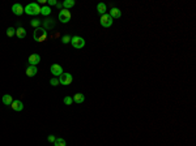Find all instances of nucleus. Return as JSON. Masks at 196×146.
Returning a JSON list of instances; mask_svg holds the SVG:
<instances>
[{"label":"nucleus","instance_id":"39448f33","mask_svg":"<svg viewBox=\"0 0 196 146\" xmlns=\"http://www.w3.org/2000/svg\"><path fill=\"white\" fill-rule=\"evenodd\" d=\"M58 18H59L60 22H63V24H67V22L71 21V12H69L68 9H61L59 12V16H58Z\"/></svg>","mask_w":196,"mask_h":146},{"label":"nucleus","instance_id":"423d86ee","mask_svg":"<svg viewBox=\"0 0 196 146\" xmlns=\"http://www.w3.org/2000/svg\"><path fill=\"white\" fill-rule=\"evenodd\" d=\"M113 21L114 20L110 17L109 13H105L101 16V20H99V22H101V25L103 26V28H110L111 25H113Z\"/></svg>","mask_w":196,"mask_h":146},{"label":"nucleus","instance_id":"1a4fd4ad","mask_svg":"<svg viewBox=\"0 0 196 146\" xmlns=\"http://www.w3.org/2000/svg\"><path fill=\"white\" fill-rule=\"evenodd\" d=\"M54 26H55V22H54V20H51V18H46L45 21H42V28L45 29L46 31L51 30Z\"/></svg>","mask_w":196,"mask_h":146},{"label":"nucleus","instance_id":"a878e982","mask_svg":"<svg viewBox=\"0 0 196 146\" xmlns=\"http://www.w3.org/2000/svg\"><path fill=\"white\" fill-rule=\"evenodd\" d=\"M47 4H48V7H56V4H58V1L56 0H47Z\"/></svg>","mask_w":196,"mask_h":146},{"label":"nucleus","instance_id":"f03ea898","mask_svg":"<svg viewBox=\"0 0 196 146\" xmlns=\"http://www.w3.org/2000/svg\"><path fill=\"white\" fill-rule=\"evenodd\" d=\"M33 38L37 42H45V40L47 39V31H46L42 26H41V28H37L36 30H34Z\"/></svg>","mask_w":196,"mask_h":146},{"label":"nucleus","instance_id":"a211bd4d","mask_svg":"<svg viewBox=\"0 0 196 146\" xmlns=\"http://www.w3.org/2000/svg\"><path fill=\"white\" fill-rule=\"evenodd\" d=\"M16 35L20 38V39H22V38H25L26 37V30L24 28H19V29H16Z\"/></svg>","mask_w":196,"mask_h":146},{"label":"nucleus","instance_id":"f257e3e1","mask_svg":"<svg viewBox=\"0 0 196 146\" xmlns=\"http://www.w3.org/2000/svg\"><path fill=\"white\" fill-rule=\"evenodd\" d=\"M24 12L29 16H37V14H41V7L37 3H30L24 8Z\"/></svg>","mask_w":196,"mask_h":146},{"label":"nucleus","instance_id":"b1692460","mask_svg":"<svg viewBox=\"0 0 196 146\" xmlns=\"http://www.w3.org/2000/svg\"><path fill=\"white\" fill-rule=\"evenodd\" d=\"M61 42H63V45H67V43H71V35H63V38H61Z\"/></svg>","mask_w":196,"mask_h":146},{"label":"nucleus","instance_id":"6e6552de","mask_svg":"<svg viewBox=\"0 0 196 146\" xmlns=\"http://www.w3.org/2000/svg\"><path fill=\"white\" fill-rule=\"evenodd\" d=\"M28 61H29V65H34V67H36L37 64L41 63V56L38 54H33V55H30V56H29Z\"/></svg>","mask_w":196,"mask_h":146},{"label":"nucleus","instance_id":"4be33fe9","mask_svg":"<svg viewBox=\"0 0 196 146\" xmlns=\"http://www.w3.org/2000/svg\"><path fill=\"white\" fill-rule=\"evenodd\" d=\"M64 104H67V106H71V104H73V99L72 97H64Z\"/></svg>","mask_w":196,"mask_h":146},{"label":"nucleus","instance_id":"ddd939ff","mask_svg":"<svg viewBox=\"0 0 196 146\" xmlns=\"http://www.w3.org/2000/svg\"><path fill=\"white\" fill-rule=\"evenodd\" d=\"M38 73V69H37V67H34V65H29L28 68H26V76L28 77H34Z\"/></svg>","mask_w":196,"mask_h":146},{"label":"nucleus","instance_id":"dca6fc26","mask_svg":"<svg viewBox=\"0 0 196 146\" xmlns=\"http://www.w3.org/2000/svg\"><path fill=\"white\" fill-rule=\"evenodd\" d=\"M1 101H3V103H4L5 106H11L12 102H13V98L11 97L9 94H4V95H3V98H1Z\"/></svg>","mask_w":196,"mask_h":146},{"label":"nucleus","instance_id":"f3484780","mask_svg":"<svg viewBox=\"0 0 196 146\" xmlns=\"http://www.w3.org/2000/svg\"><path fill=\"white\" fill-rule=\"evenodd\" d=\"M97 11H98V13L101 14H105L106 13V11H107V7H106V4L105 3H98L97 4Z\"/></svg>","mask_w":196,"mask_h":146},{"label":"nucleus","instance_id":"9b49d317","mask_svg":"<svg viewBox=\"0 0 196 146\" xmlns=\"http://www.w3.org/2000/svg\"><path fill=\"white\" fill-rule=\"evenodd\" d=\"M11 107H12L13 111H17V112H20V111L24 110V104H22L21 101H13L12 104H11Z\"/></svg>","mask_w":196,"mask_h":146},{"label":"nucleus","instance_id":"aec40b11","mask_svg":"<svg viewBox=\"0 0 196 146\" xmlns=\"http://www.w3.org/2000/svg\"><path fill=\"white\" fill-rule=\"evenodd\" d=\"M41 13H42V16H50V14H51V8H50L48 5L41 7Z\"/></svg>","mask_w":196,"mask_h":146},{"label":"nucleus","instance_id":"4468645a","mask_svg":"<svg viewBox=\"0 0 196 146\" xmlns=\"http://www.w3.org/2000/svg\"><path fill=\"white\" fill-rule=\"evenodd\" d=\"M73 102L75 103H77V104H81V103H84V101H85V97H84V94L83 93H76V94L73 95Z\"/></svg>","mask_w":196,"mask_h":146},{"label":"nucleus","instance_id":"f8f14e48","mask_svg":"<svg viewBox=\"0 0 196 146\" xmlns=\"http://www.w3.org/2000/svg\"><path fill=\"white\" fill-rule=\"evenodd\" d=\"M110 17H111V18H119V17H120L122 16V11L120 9H119V8H115V7H114V8H111V11H110Z\"/></svg>","mask_w":196,"mask_h":146},{"label":"nucleus","instance_id":"9d476101","mask_svg":"<svg viewBox=\"0 0 196 146\" xmlns=\"http://www.w3.org/2000/svg\"><path fill=\"white\" fill-rule=\"evenodd\" d=\"M12 12H13V14H16V16H21V14L24 13V7H22L21 4H19V3H16V4L12 5Z\"/></svg>","mask_w":196,"mask_h":146},{"label":"nucleus","instance_id":"0eeeda50","mask_svg":"<svg viewBox=\"0 0 196 146\" xmlns=\"http://www.w3.org/2000/svg\"><path fill=\"white\" fill-rule=\"evenodd\" d=\"M50 71H51V73L55 76V77H59L61 73H63V68H61L59 64H52L51 68H50Z\"/></svg>","mask_w":196,"mask_h":146},{"label":"nucleus","instance_id":"20e7f679","mask_svg":"<svg viewBox=\"0 0 196 146\" xmlns=\"http://www.w3.org/2000/svg\"><path fill=\"white\" fill-rule=\"evenodd\" d=\"M71 45L73 46L75 48L80 50L85 46V40H84V38H81L78 35H73V37H71Z\"/></svg>","mask_w":196,"mask_h":146},{"label":"nucleus","instance_id":"393cba45","mask_svg":"<svg viewBox=\"0 0 196 146\" xmlns=\"http://www.w3.org/2000/svg\"><path fill=\"white\" fill-rule=\"evenodd\" d=\"M50 84H51L52 86H58L59 85V78H56V77L51 78V80H50Z\"/></svg>","mask_w":196,"mask_h":146},{"label":"nucleus","instance_id":"412c9836","mask_svg":"<svg viewBox=\"0 0 196 146\" xmlns=\"http://www.w3.org/2000/svg\"><path fill=\"white\" fill-rule=\"evenodd\" d=\"M67 145V142H66V140H63V138H56L55 140V142H54V146H66Z\"/></svg>","mask_w":196,"mask_h":146},{"label":"nucleus","instance_id":"7ed1b4c3","mask_svg":"<svg viewBox=\"0 0 196 146\" xmlns=\"http://www.w3.org/2000/svg\"><path fill=\"white\" fill-rule=\"evenodd\" d=\"M72 81H73V76H72L71 73H64L63 72L59 76V84H61V85H64V86L71 85Z\"/></svg>","mask_w":196,"mask_h":146},{"label":"nucleus","instance_id":"6ab92c4d","mask_svg":"<svg viewBox=\"0 0 196 146\" xmlns=\"http://www.w3.org/2000/svg\"><path fill=\"white\" fill-rule=\"evenodd\" d=\"M30 26H33V28H41L42 26V20H39V18H33L30 21Z\"/></svg>","mask_w":196,"mask_h":146},{"label":"nucleus","instance_id":"5701e85b","mask_svg":"<svg viewBox=\"0 0 196 146\" xmlns=\"http://www.w3.org/2000/svg\"><path fill=\"white\" fill-rule=\"evenodd\" d=\"M14 34H16V29H14V28H8L7 29V35L9 37V38L13 37Z\"/></svg>","mask_w":196,"mask_h":146},{"label":"nucleus","instance_id":"bb28decb","mask_svg":"<svg viewBox=\"0 0 196 146\" xmlns=\"http://www.w3.org/2000/svg\"><path fill=\"white\" fill-rule=\"evenodd\" d=\"M47 140H48V142H52V144H54L55 140H56V137H55L54 134H51V136H48V137H47Z\"/></svg>","mask_w":196,"mask_h":146},{"label":"nucleus","instance_id":"2eb2a0df","mask_svg":"<svg viewBox=\"0 0 196 146\" xmlns=\"http://www.w3.org/2000/svg\"><path fill=\"white\" fill-rule=\"evenodd\" d=\"M61 4H63V9H71V8H73L75 7V0H64L63 3H61Z\"/></svg>","mask_w":196,"mask_h":146},{"label":"nucleus","instance_id":"cd10ccee","mask_svg":"<svg viewBox=\"0 0 196 146\" xmlns=\"http://www.w3.org/2000/svg\"><path fill=\"white\" fill-rule=\"evenodd\" d=\"M56 7L58 8H59V9L61 11V9H63V4H61V3H58V4H56Z\"/></svg>","mask_w":196,"mask_h":146}]
</instances>
